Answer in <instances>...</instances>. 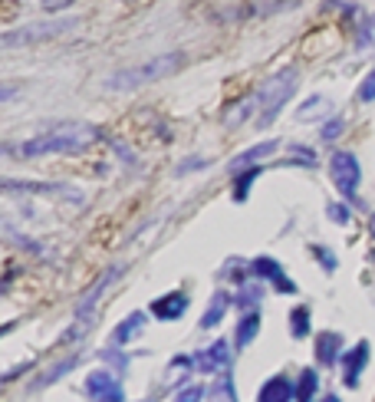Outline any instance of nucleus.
Here are the masks:
<instances>
[{"mask_svg":"<svg viewBox=\"0 0 375 402\" xmlns=\"http://www.w3.org/2000/svg\"><path fill=\"white\" fill-rule=\"evenodd\" d=\"M365 366H369V340H362L359 347H353L343 356V380H346V386H349V389H355V386H359V376L365 373Z\"/></svg>","mask_w":375,"mask_h":402,"instance_id":"nucleus-10","label":"nucleus"},{"mask_svg":"<svg viewBox=\"0 0 375 402\" xmlns=\"http://www.w3.org/2000/svg\"><path fill=\"white\" fill-rule=\"evenodd\" d=\"M369 228H372V238H375V215H372V221H369Z\"/></svg>","mask_w":375,"mask_h":402,"instance_id":"nucleus-33","label":"nucleus"},{"mask_svg":"<svg viewBox=\"0 0 375 402\" xmlns=\"http://www.w3.org/2000/svg\"><path fill=\"white\" fill-rule=\"evenodd\" d=\"M207 396H211V399H231V402H234V399H237L234 380H231V376H221L214 389H207Z\"/></svg>","mask_w":375,"mask_h":402,"instance_id":"nucleus-24","label":"nucleus"},{"mask_svg":"<svg viewBox=\"0 0 375 402\" xmlns=\"http://www.w3.org/2000/svg\"><path fill=\"white\" fill-rule=\"evenodd\" d=\"M326 116H332V102L326 96H310L296 109V122H320Z\"/></svg>","mask_w":375,"mask_h":402,"instance_id":"nucleus-16","label":"nucleus"},{"mask_svg":"<svg viewBox=\"0 0 375 402\" xmlns=\"http://www.w3.org/2000/svg\"><path fill=\"white\" fill-rule=\"evenodd\" d=\"M339 349H343V333H332V330L320 333V340H316V356H320L322 366L339 363Z\"/></svg>","mask_w":375,"mask_h":402,"instance_id":"nucleus-13","label":"nucleus"},{"mask_svg":"<svg viewBox=\"0 0 375 402\" xmlns=\"http://www.w3.org/2000/svg\"><path fill=\"white\" fill-rule=\"evenodd\" d=\"M296 399V386L287 376H273V380L260 389V402H289Z\"/></svg>","mask_w":375,"mask_h":402,"instance_id":"nucleus-14","label":"nucleus"},{"mask_svg":"<svg viewBox=\"0 0 375 402\" xmlns=\"http://www.w3.org/2000/svg\"><path fill=\"white\" fill-rule=\"evenodd\" d=\"M257 333H260V314H257V310H247V314L240 316L237 330H234V347L237 349L250 347V343L257 340Z\"/></svg>","mask_w":375,"mask_h":402,"instance_id":"nucleus-15","label":"nucleus"},{"mask_svg":"<svg viewBox=\"0 0 375 402\" xmlns=\"http://www.w3.org/2000/svg\"><path fill=\"white\" fill-rule=\"evenodd\" d=\"M73 0H43V7L46 11H63V7H69Z\"/></svg>","mask_w":375,"mask_h":402,"instance_id":"nucleus-32","label":"nucleus"},{"mask_svg":"<svg viewBox=\"0 0 375 402\" xmlns=\"http://www.w3.org/2000/svg\"><path fill=\"white\" fill-rule=\"evenodd\" d=\"M260 175V165H254V168H244V172H237V182H234V198L237 201H244L247 198V188H250V182Z\"/></svg>","mask_w":375,"mask_h":402,"instance_id":"nucleus-23","label":"nucleus"},{"mask_svg":"<svg viewBox=\"0 0 375 402\" xmlns=\"http://www.w3.org/2000/svg\"><path fill=\"white\" fill-rule=\"evenodd\" d=\"M250 271H254V277H270L273 287L283 290V294H296V283L289 281L287 271H283V264H277L273 257H254V261H250Z\"/></svg>","mask_w":375,"mask_h":402,"instance_id":"nucleus-8","label":"nucleus"},{"mask_svg":"<svg viewBox=\"0 0 375 402\" xmlns=\"http://www.w3.org/2000/svg\"><path fill=\"white\" fill-rule=\"evenodd\" d=\"M316 389H320V376H316V370H303L300 373V386H296V399L310 402L313 396H316Z\"/></svg>","mask_w":375,"mask_h":402,"instance_id":"nucleus-21","label":"nucleus"},{"mask_svg":"<svg viewBox=\"0 0 375 402\" xmlns=\"http://www.w3.org/2000/svg\"><path fill=\"white\" fill-rule=\"evenodd\" d=\"M280 149V142L267 139V142H260V145H250V149H244L240 155H234L231 159V165H227V172L237 175V172H244V168H254V165H260L267 155H273Z\"/></svg>","mask_w":375,"mask_h":402,"instance_id":"nucleus-9","label":"nucleus"},{"mask_svg":"<svg viewBox=\"0 0 375 402\" xmlns=\"http://www.w3.org/2000/svg\"><path fill=\"white\" fill-rule=\"evenodd\" d=\"M264 300V283H244L240 294H237V304L240 307H257Z\"/></svg>","mask_w":375,"mask_h":402,"instance_id":"nucleus-22","label":"nucleus"},{"mask_svg":"<svg viewBox=\"0 0 375 402\" xmlns=\"http://www.w3.org/2000/svg\"><path fill=\"white\" fill-rule=\"evenodd\" d=\"M86 392L93 399H112V402H122L125 399V389H122V382L112 376V373L99 370V373H89L86 376Z\"/></svg>","mask_w":375,"mask_h":402,"instance_id":"nucleus-7","label":"nucleus"},{"mask_svg":"<svg viewBox=\"0 0 375 402\" xmlns=\"http://www.w3.org/2000/svg\"><path fill=\"white\" fill-rule=\"evenodd\" d=\"M343 129H346V122H343V119H332V122H326V126H322V142L339 139V135H343Z\"/></svg>","mask_w":375,"mask_h":402,"instance_id":"nucleus-29","label":"nucleus"},{"mask_svg":"<svg viewBox=\"0 0 375 402\" xmlns=\"http://www.w3.org/2000/svg\"><path fill=\"white\" fill-rule=\"evenodd\" d=\"M99 139V129L93 122L83 119H69V122H56L50 129H43L33 139H23L20 145H7L0 152L13 155V159H43V155H76L86 152L89 145Z\"/></svg>","mask_w":375,"mask_h":402,"instance_id":"nucleus-1","label":"nucleus"},{"mask_svg":"<svg viewBox=\"0 0 375 402\" xmlns=\"http://www.w3.org/2000/svg\"><path fill=\"white\" fill-rule=\"evenodd\" d=\"M326 215H329L336 225H349V221H353V211L346 205H339V201H329V205H326Z\"/></svg>","mask_w":375,"mask_h":402,"instance_id":"nucleus-27","label":"nucleus"},{"mask_svg":"<svg viewBox=\"0 0 375 402\" xmlns=\"http://www.w3.org/2000/svg\"><path fill=\"white\" fill-rule=\"evenodd\" d=\"M355 99H359V102H375V69L365 73V79L359 83V89H355Z\"/></svg>","mask_w":375,"mask_h":402,"instance_id":"nucleus-26","label":"nucleus"},{"mask_svg":"<svg viewBox=\"0 0 375 402\" xmlns=\"http://www.w3.org/2000/svg\"><path fill=\"white\" fill-rule=\"evenodd\" d=\"M254 106H257V93H254V96H247L244 102H237V106L231 109V116H224V126H227V129H237V126L250 116V109H254Z\"/></svg>","mask_w":375,"mask_h":402,"instance_id":"nucleus-19","label":"nucleus"},{"mask_svg":"<svg viewBox=\"0 0 375 402\" xmlns=\"http://www.w3.org/2000/svg\"><path fill=\"white\" fill-rule=\"evenodd\" d=\"M289 323H293L289 326V333L296 340L306 337V333H310V307H296V310L289 314Z\"/></svg>","mask_w":375,"mask_h":402,"instance_id":"nucleus-20","label":"nucleus"},{"mask_svg":"<svg viewBox=\"0 0 375 402\" xmlns=\"http://www.w3.org/2000/svg\"><path fill=\"white\" fill-rule=\"evenodd\" d=\"M149 310H151V316H158V320H178V316H184V310H188V297H184L182 290H175V294L158 297Z\"/></svg>","mask_w":375,"mask_h":402,"instance_id":"nucleus-11","label":"nucleus"},{"mask_svg":"<svg viewBox=\"0 0 375 402\" xmlns=\"http://www.w3.org/2000/svg\"><path fill=\"white\" fill-rule=\"evenodd\" d=\"M79 17H60V20H43V23H27L20 30H11L0 36V46H27V43H36V40H53L60 33H69V30H79Z\"/></svg>","mask_w":375,"mask_h":402,"instance_id":"nucleus-4","label":"nucleus"},{"mask_svg":"<svg viewBox=\"0 0 375 402\" xmlns=\"http://www.w3.org/2000/svg\"><path fill=\"white\" fill-rule=\"evenodd\" d=\"M142 326H145V314H142V310H135V314H129L125 320H122V326H116L112 343H129L135 333H142Z\"/></svg>","mask_w":375,"mask_h":402,"instance_id":"nucleus-18","label":"nucleus"},{"mask_svg":"<svg viewBox=\"0 0 375 402\" xmlns=\"http://www.w3.org/2000/svg\"><path fill=\"white\" fill-rule=\"evenodd\" d=\"M204 396H207V389H204V386H191V389H182V392H178V399H182V402H188V399H204Z\"/></svg>","mask_w":375,"mask_h":402,"instance_id":"nucleus-31","label":"nucleus"},{"mask_svg":"<svg viewBox=\"0 0 375 402\" xmlns=\"http://www.w3.org/2000/svg\"><path fill=\"white\" fill-rule=\"evenodd\" d=\"M231 304H234V300H231V294H224V290H217L214 300H211V307H207V314L201 316V326H204V330H211V326L221 323V316L227 314V307H231Z\"/></svg>","mask_w":375,"mask_h":402,"instance_id":"nucleus-17","label":"nucleus"},{"mask_svg":"<svg viewBox=\"0 0 375 402\" xmlns=\"http://www.w3.org/2000/svg\"><path fill=\"white\" fill-rule=\"evenodd\" d=\"M182 53H161V56H151V60H142L135 66H122L116 73H109L102 79V86L109 93H135V89L149 86V83H158V79L172 76L182 69Z\"/></svg>","mask_w":375,"mask_h":402,"instance_id":"nucleus-2","label":"nucleus"},{"mask_svg":"<svg viewBox=\"0 0 375 402\" xmlns=\"http://www.w3.org/2000/svg\"><path fill=\"white\" fill-rule=\"evenodd\" d=\"M313 254H316V257H320V261H322V267H326V271H336V264H339V261H336V254H329V250H326V248H320V244H313Z\"/></svg>","mask_w":375,"mask_h":402,"instance_id":"nucleus-30","label":"nucleus"},{"mask_svg":"<svg viewBox=\"0 0 375 402\" xmlns=\"http://www.w3.org/2000/svg\"><path fill=\"white\" fill-rule=\"evenodd\" d=\"M231 356H234V347L227 340H214L211 347H204L194 353V370L201 373H227L231 370Z\"/></svg>","mask_w":375,"mask_h":402,"instance_id":"nucleus-6","label":"nucleus"},{"mask_svg":"<svg viewBox=\"0 0 375 402\" xmlns=\"http://www.w3.org/2000/svg\"><path fill=\"white\" fill-rule=\"evenodd\" d=\"M296 83H300V73L293 69V66H287V69H280V73H273V76L264 83V86L257 89V106H260V126H270V122L277 119V112L289 102V96L296 93Z\"/></svg>","mask_w":375,"mask_h":402,"instance_id":"nucleus-3","label":"nucleus"},{"mask_svg":"<svg viewBox=\"0 0 375 402\" xmlns=\"http://www.w3.org/2000/svg\"><path fill=\"white\" fill-rule=\"evenodd\" d=\"M329 178L336 192L346 198V201H355V192H359V182H362V165L353 152H332L329 159Z\"/></svg>","mask_w":375,"mask_h":402,"instance_id":"nucleus-5","label":"nucleus"},{"mask_svg":"<svg viewBox=\"0 0 375 402\" xmlns=\"http://www.w3.org/2000/svg\"><path fill=\"white\" fill-rule=\"evenodd\" d=\"M194 366V359L191 356H178V359H172V366H168V380H188V370Z\"/></svg>","mask_w":375,"mask_h":402,"instance_id":"nucleus-25","label":"nucleus"},{"mask_svg":"<svg viewBox=\"0 0 375 402\" xmlns=\"http://www.w3.org/2000/svg\"><path fill=\"white\" fill-rule=\"evenodd\" d=\"M0 188L11 192H33V195H73L76 188L56 185V182H13V178H0Z\"/></svg>","mask_w":375,"mask_h":402,"instance_id":"nucleus-12","label":"nucleus"},{"mask_svg":"<svg viewBox=\"0 0 375 402\" xmlns=\"http://www.w3.org/2000/svg\"><path fill=\"white\" fill-rule=\"evenodd\" d=\"M198 168H207V159H198V155H191V159H184V162L175 168V175H188V172H198Z\"/></svg>","mask_w":375,"mask_h":402,"instance_id":"nucleus-28","label":"nucleus"}]
</instances>
